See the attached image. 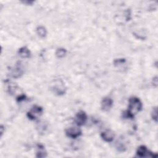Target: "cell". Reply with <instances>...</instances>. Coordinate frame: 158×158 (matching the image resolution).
Segmentation results:
<instances>
[{"mask_svg": "<svg viewBox=\"0 0 158 158\" xmlns=\"http://www.w3.org/2000/svg\"><path fill=\"white\" fill-rule=\"evenodd\" d=\"M66 53H67V50L66 49L60 48L57 49V50L56 51V56L58 58H63L66 56Z\"/></svg>", "mask_w": 158, "mask_h": 158, "instance_id": "cell-13", "label": "cell"}, {"mask_svg": "<svg viewBox=\"0 0 158 158\" xmlns=\"http://www.w3.org/2000/svg\"><path fill=\"white\" fill-rule=\"evenodd\" d=\"M19 56L22 58H29L31 56V52L29 50V49L26 47V46H23L22 48H20L19 49Z\"/></svg>", "mask_w": 158, "mask_h": 158, "instance_id": "cell-10", "label": "cell"}, {"mask_svg": "<svg viewBox=\"0 0 158 158\" xmlns=\"http://www.w3.org/2000/svg\"><path fill=\"white\" fill-rule=\"evenodd\" d=\"M126 63V59L124 58H120V59H116L114 61V65L116 67H119L121 65L124 64Z\"/></svg>", "mask_w": 158, "mask_h": 158, "instance_id": "cell-14", "label": "cell"}, {"mask_svg": "<svg viewBox=\"0 0 158 158\" xmlns=\"http://www.w3.org/2000/svg\"><path fill=\"white\" fill-rule=\"evenodd\" d=\"M26 98H27V96H26L25 95H20L17 97L16 100L18 102H22L23 101H25L26 99Z\"/></svg>", "mask_w": 158, "mask_h": 158, "instance_id": "cell-17", "label": "cell"}, {"mask_svg": "<svg viewBox=\"0 0 158 158\" xmlns=\"http://www.w3.org/2000/svg\"><path fill=\"white\" fill-rule=\"evenodd\" d=\"M37 33L40 37L45 38L47 35V31L43 26H38L37 28Z\"/></svg>", "mask_w": 158, "mask_h": 158, "instance_id": "cell-12", "label": "cell"}, {"mask_svg": "<svg viewBox=\"0 0 158 158\" xmlns=\"http://www.w3.org/2000/svg\"><path fill=\"white\" fill-rule=\"evenodd\" d=\"M22 3L25 4V5H32L34 3V2H33V1H25V2H23Z\"/></svg>", "mask_w": 158, "mask_h": 158, "instance_id": "cell-19", "label": "cell"}, {"mask_svg": "<svg viewBox=\"0 0 158 158\" xmlns=\"http://www.w3.org/2000/svg\"><path fill=\"white\" fill-rule=\"evenodd\" d=\"M116 149L119 152H124L126 150V146L124 143L119 142L116 144Z\"/></svg>", "mask_w": 158, "mask_h": 158, "instance_id": "cell-15", "label": "cell"}, {"mask_svg": "<svg viewBox=\"0 0 158 158\" xmlns=\"http://www.w3.org/2000/svg\"><path fill=\"white\" fill-rule=\"evenodd\" d=\"M88 120V116L85 112L84 111H80L78 112L75 117V122L78 126L84 125Z\"/></svg>", "mask_w": 158, "mask_h": 158, "instance_id": "cell-5", "label": "cell"}, {"mask_svg": "<svg viewBox=\"0 0 158 158\" xmlns=\"http://www.w3.org/2000/svg\"><path fill=\"white\" fill-rule=\"evenodd\" d=\"M51 90L56 95L62 96L65 95L66 92V87L61 80H56L51 87Z\"/></svg>", "mask_w": 158, "mask_h": 158, "instance_id": "cell-2", "label": "cell"}, {"mask_svg": "<svg viewBox=\"0 0 158 158\" xmlns=\"http://www.w3.org/2000/svg\"><path fill=\"white\" fill-rule=\"evenodd\" d=\"M113 106V100L109 96L104 97L101 102V110L103 111H109Z\"/></svg>", "mask_w": 158, "mask_h": 158, "instance_id": "cell-7", "label": "cell"}, {"mask_svg": "<svg viewBox=\"0 0 158 158\" xmlns=\"http://www.w3.org/2000/svg\"><path fill=\"white\" fill-rule=\"evenodd\" d=\"M136 154L139 157H156V156H154V153L151 151H149L146 146L144 145L140 146L136 152Z\"/></svg>", "mask_w": 158, "mask_h": 158, "instance_id": "cell-6", "label": "cell"}, {"mask_svg": "<svg viewBox=\"0 0 158 158\" xmlns=\"http://www.w3.org/2000/svg\"><path fill=\"white\" fill-rule=\"evenodd\" d=\"M153 84L154 87H157V77H155L154 78H153Z\"/></svg>", "mask_w": 158, "mask_h": 158, "instance_id": "cell-18", "label": "cell"}, {"mask_svg": "<svg viewBox=\"0 0 158 158\" xmlns=\"http://www.w3.org/2000/svg\"><path fill=\"white\" fill-rule=\"evenodd\" d=\"M151 117L153 120L156 122H157V107H155L153 109L151 112Z\"/></svg>", "mask_w": 158, "mask_h": 158, "instance_id": "cell-16", "label": "cell"}, {"mask_svg": "<svg viewBox=\"0 0 158 158\" xmlns=\"http://www.w3.org/2000/svg\"><path fill=\"white\" fill-rule=\"evenodd\" d=\"M46 156H47V153L45 149V147L43 146V145L41 144H38L37 145V151L36 154V157L43 158Z\"/></svg>", "mask_w": 158, "mask_h": 158, "instance_id": "cell-11", "label": "cell"}, {"mask_svg": "<svg viewBox=\"0 0 158 158\" xmlns=\"http://www.w3.org/2000/svg\"><path fill=\"white\" fill-rule=\"evenodd\" d=\"M82 130L77 127H71L67 128L66 130V136L72 139L77 138L78 137L82 135Z\"/></svg>", "mask_w": 158, "mask_h": 158, "instance_id": "cell-4", "label": "cell"}, {"mask_svg": "<svg viewBox=\"0 0 158 158\" xmlns=\"http://www.w3.org/2000/svg\"><path fill=\"white\" fill-rule=\"evenodd\" d=\"M143 108V104L140 99L136 96H131L128 99V110L124 111L122 116L125 119H133L135 115L140 112Z\"/></svg>", "mask_w": 158, "mask_h": 158, "instance_id": "cell-1", "label": "cell"}, {"mask_svg": "<svg viewBox=\"0 0 158 158\" xmlns=\"http://www.w3.org/2000/svg\"><path fill=\"white\" fill-rule=\"evenodd\" d=\"M114 134L113 131L111 130H106L101 134V138L106 142L110 143L114 140Z\"/></svg>", "mask_w": 158, "mask_h": 158, "instance_id": "cell-8", "label": "cell"}, {"mask_svg": "<svg viewBox=\"0 0 158 158\" xmlns=\"http://www.w3.org/2000/svg\"><path fill=\"white\" fill-rule=\"evenodd\" d=\"M23 69L20 65V63H19V64H17L16 66L11 70V75L14 78H18L23 75Z\"/></svg>", "mask_w": 158, "mask_h": 158, "instance_id": "cell-9", "label": "cell"}, {"mask_svg": "<svg viewBox=\"0 0 158 158\" xmlns=\"http://www.w3.org/2000/svg\"><path fill=\"white\" fill-rule=\"evenodd\" d=\"M43 112V110L41 106L35 105V106H34L27 113V116L30 120H35L42 115Z\"/></svg>", "mask_w": 158, "mask_h": 158, "instance_id": "cell-3", "label": "cell"}, {"mask_svg": "<svg viewBox=\"0 0 158 158\" xmlns=\"http://www.w3.org/2000/svg\"><path fill=\"white\" fill-rule=\"evenodd\" d=\"M0 130H1V137H2V135H3V133H4V131H3V130H4V127H3V125H2V126H1V128H0Z\"/></svg>", "mask_w": 158, "mask_h": 158, "instance_id": "cell-20", "label": "cell"}]
</instances>
